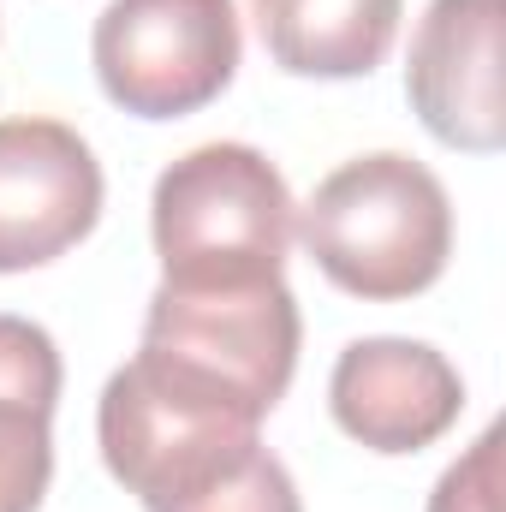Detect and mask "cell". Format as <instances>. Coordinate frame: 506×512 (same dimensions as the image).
Segmentation results:
<instances>
[{"label": "cell", "mask_w": 506, "mask_h": 512, "mask_svg": "<svg viewBox=\"0 0 506 512\" xmlns=\"http://www.w3.org/2000/svg\"><path fill=\"white\" fill-rule=\"evenodd\" d=\"M155 512H304V501H298L292 471L256 441V447H245L233 465H221V471L203 477L197 489L161 501Z\"/></svg>", "instance_id": "obj_11"}, {"label": "cell", "mask_w": 506, "mask_h": 512, "mask_svg": "<svg viewBox=\"0 0 506 512\" xmlns=\"http://www.w3.org/2000/svg\"><path fill=\"white\" fill-rule=\"evenodd\" d=\"M310 262L364 304H399L429 292L453 256L447 185L399 149L334 167L298 209Z\"/></svg>", "instance_id": "obj_1"}, {"label": "cell", "mask_w": 506, "mask_h": 512, "mask_svg": "<svg viewBox=\"0 0 506 512\" xmlns=\"http://www.w3.org/2000/svg\"><path fill=\"white\" fill-rule=\"evenodd\" d=\"M149 233L167 286L280 280L292 245V191L251 143H203L155 179Z\"/></svg>", "instance_id": "obj_2"}, {"label": "cell", "mask_w": 506, "mask_h": 512, "mask_svg": "<svg viewBox=\"0 0 506 512\" xmlns=\"http://www.w3.org/2000/svg\"><path fill=\"white\" fill-rule=\"evenodd\" d=\"M102 161L60 120H0V274L42 268L102 221Z\"/></svg>", "instance_id": "obj_6"}, {"label": "cell", "mask_w": 506, "mask_h": 512, "mask_svg": "<svg viewBox=\"0 0 506 512\" xmlns=\"http://www.w3.org/2000/svg\"><path fill=\"white\" fill-rule=\"evenodd\" d=\"M429 512H501V423L483 429L465 459H453L429 495Z\"/></svg>", "instance_id": "obj_12"}, {"label": "cell", "mask_w": 506, "mask_h": 512, "mask_svg": "<svg viewBox=\"0 0 506 512\" xmlns=\"http://www.w3.org/2000/svg\"><path fill=\"white\" fill-rule=\"evenodd\" d=\"M501 36L506 0H429L417 18L405 96L435 143L465 155H495L506 143Z\"/></svg>", "instance_id": "obj_7"}, {"label": "cell", "mask_w": 506, "mask_h": 512, "mask_svg": "<svg viewBox=\"0 0 506 512\" xmlns=\"http://www.w3.org/2000/svg\"><path fill=\"white\" fill-rule=\"evenodd\" d=\"M256 423L262 417L251 405L227 399L221 387H203L197 376H185L149 352L120 364L96 405L102 459L143 501V512L197 489L227 459L256 447Z\"/></svg>", "instance_id": "obj_3"}, {"label": "cell", "mask_w": 506, "mask_h": 512, "mask_svg": "<svg viewBox=\"0 0 506 512\" xmlns=\"http://www.w3.org/2000/svg\"><path fill=\"white\" fill-rule=\"evenodd\" d=\"M262 48L292 78H370L405 18V0H251Z\"/></svg>", "instance_id": "obj_10"}, {"label": "cell", "mask_w": 506, "mask_h": 512, "mask_svg": "<svg viewBox=\"0 0 506 512\" xmlns=\"http://www.w3.org/2000/svg\"><path fill=\"white\" fill-rule=\"evenodd\" d=\"M298 298L286 280L256 286H155L143 316L149 358L197 376L203 387H221L227 399L268 417L298 370Z\"/></svg>", "instance_id": "obj_4"}, {"label": "cell", "mask_w": 506, "mask_h": 512, "mask_svg": "<svg viewBox=\"0 0 506 512\" xmlns=\"http://www.w3.org/2000/svg\"><path fill=\"white\" fill-rule=\"evenodd\" d=\"M328 411L370 453H423L459 423L465 382L447 364V352H435L429 340L376 334V340H352L334 358Z\"/></svg>", "instance_id": "obj_8"}, {"label": "cell", "mask_w": 506, "mask_h": 512, "mask_svg": "<svg viewBox=\"0 0 506 512\" xmlns=\"http://www.w3.org/2000/svg\"><path fill=\"white\" fill-rule=\"evenodd\" d=\"M60 352L30 316L0 310V512H36L54 477Z\"/></svg>", "instance_id": "obj_9"}, {"label": "cell", "mask_w": 506, "mask_h": 512, "mask_svg": "<svg viewBox=\"0 0 506 512\" xmlns=\"http://www.w3.org/2000/svg\"><path fill=\"white\" fill-rule=\"evenodd\" d=\"M233 0H108L90 36L102 96L137 120H185L239 72Z\"/></svg>", "instance_id": "obj_5"}]
</instances>
